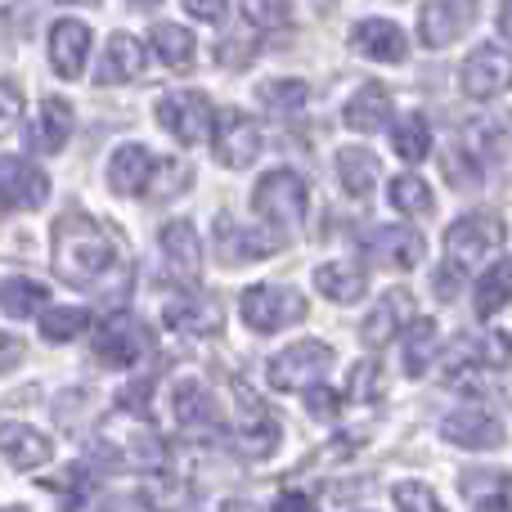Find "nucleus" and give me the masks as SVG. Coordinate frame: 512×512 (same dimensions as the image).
<instances>
[{
  "label": "nucleus",
  "instance_id": "obj_45",
  "mask_svg": "<svg viewBox=\"0 0 512 512\" xmlns=\"http://www.w3.org/2000/svg\"><path fill=\"white\" fill-rule=\"evenodd\" d=\"M306 396H310V409H315V418H328V414H333V405H337L333 391H319V382H315V387H306Z\"/></svg>",
  "mask_w": 512,
  "mask_h": 512
},
{
  "label": "nucleus",
  "instance_id": "obj_5",
  "mask_svg": "<svg viewBox=\"0 0 512 512\" xmlns=\"http://www.w3.org/2000/svg\"><path fill=\"white\" fill-rule=\"evenodd\" d=\"M333 369V346L328 342H292L288 351H279L270 360V387L274 391H306L315 382H324V373Z\"/></svg>",
  "mask_w": 512,
  "mask_h": 512
},
{
  "label": "nucleus",
  "instance_id": "obj_29",
  "mask_svg": "<svg viewBox=\"0 0 512 512\" xmlns=\"http://www.w3.org/2000/svg\"><path fill=\"white\" fill-rule=\"evenodd\" d=\"M72 140V108L63 99H45L41 117H36V149L45 153H63Z\"/></svg>",
  "mask_w": 512,
  "mask_h": 512
},
{
  "label": "nucleus",
  "instance_id": "obj_9",
  "mask_svg": "<svg viewBox=\"0 0 512 512\" xmlns=\"http://www.w3.org/2000/svg\"><path fill=\"white\" fill-rule=\"evenodd\" d=\"M472 23H477V0H427L423 18H418V36H423V45L441 50V45L459 41Z\"/></svg>",
  "mask_w": 512,
  "mask_h": 512
},
{
  "label": "nucleus",
  "instance_id": "obj_44",
  "mask_svg": "<svg viewBox=\"0 0 512 512\" xmlns=\"http://www.w3.org/2000/svg\"><path fill=\"white\" fill-rule=\"evenodd\" d=\"M225 5H230V0H185V9L194 18H203V23H221L225 18Z\"/></svg>",
  "mask_w": 512,
  "mask_h": 512
},
{
  "label": "nucleus",
  "instance_id": "obj_23",
  "mask_svg": "<svg viewBox=\"0 0 512 512\" xmlns=\"http://www.w3.org/2000/svg\"><path fill=\"white\" fill-rule=\"evenodd\" d=\"M234 436H239V450H248V454H274L279 450V436H283V427L274 423L270 414H265L256 400H248L243 405V414H239V423H234Z\"/></svg>",
  "mask_w": 512,
  "mask_h": 512
},
{
  "label": "nucleus",
  "instance_id": "obj_24",
  "mask_svg": "<svg viewBox=\"0 0 512 512\" xmlns=\"http://www.w3.org/2000/svg\"><path fill=\"white\" fill-rule=\"evenodd\" d=\"M387 117H391V95L382 86H360L351 99L342 104V122L351 126V131H360V135H369V131H378V126H387Z\"/></svg>",
  "mask_w": 512,
  "mask_h": 512
},
{
  "label": "nucleus",
  "instance_id": "obj_40",
  "mask_svg": "<svg viewBox=\"0 0 512 512\" xmlns=\"http://www.w3.org/2000/svg\"><path fill=\"white\" fill-rule=\"evenodd\" d=\"M391 504H396V508H423V512H436V508H441V499H436L432 490L423 486V481H400L396 495H391Z\"/></svg>",
  "mask_w": 512,
  "mask_h": 512
},
{
  "label": "nucleus",
  "instance_id": "obj_37",
  "mask_svg": "<svg viewBox=\"0 0 512 512\" xmlns=\"http://www.w3.org/2000/svg\"><path fill=\"white\" fill-rule=\"evenodd\" d=\"M391 144H396L400 158L423 162V158H427V149H432V126H427L418 113H409L405 122H400L396 131H391Z\"/></svg>",
  "mask_w": 512,
  "mask_h": 512
},
{
  "label": "nucleus",
  "instance_id": "obj_31",
  "mask_svg": "<svg viewBox=\"0 0 512 512\" xmlns=\"http://www.w3.org/2000/svg\"><path fill=\"white\" fill-rule=\"evenodd\" d=\"M144 72V50L135 36L117 32L108 36V50H104V81H135Z\"/></svg>",
  "mask_w": 512,
  "mask_h": 512
},
{
  "label": "nucleus",
  "instance_id": "obj_38",
  "mask_svg": "<svg viewBox=\"0 0 512 512\" xmlns=\"http://www.w3.org/2000/svg\"><path fill=\"white\" fill-rule=\"evenodd\" d=\"M256 99H261L265 108H274V113H292V108H306L310 86H306V81H292V77L265 81V86L256 90Z\"/></svg>",
  "mask_w": 512,
  "mask_h": 512
},
{
  "label": "nucleus",
  "instance_id": "obj_28",
  "mask_svg": "<svg viewBox=\"0 0 512 512\" xmlns=\"http://www.w3.org/2000/svg\"><path fill=\"white\" fill-rule=\"evenodd\" d=\"M409 292H387V297L378 301V310H373L369 319H364V328H360V337L369 346H382V342H391L396 337V324L400 319H409Z\"/></svg>",
  "mask_w": 512,
  "mask_h": 512
},
{
  "label": "nucleus",
  "instance_id": "obj_30",
  "mask_svg": "<svg viewBox=\"0 0 512 512\" xmlns=\"http://www.w3.org/2000/svg\"><path fill=\"white\" fill-rule=\"evenodd\" d=\"M337 180L351 198H364L378 185V158L369 149H342L337 153Z\"/></svg>",
  "mask_w": 512,
  "mask_h": 512
},
{
  "label": "nucleus",
  "instance_id": "obj_35",
  "mask_svg": "<svg viewBox=\"0 0 512 512\" xmlns=\"http://www.w3.org/2000/svg\"><path fill=\"white\" fill-rule=\"evenodd\" d=\"M391 207L405 216H432V189H427L423 176H414V171H405V176L391 180Z\"/></svg>",
  "mask_w": 512,
  "mask_h": 512
},
{
  "label": "nucleus",
  "instance_id": "obj_22",
  "mask_svg": "<svg viewBox=\"0 0 512 512\" xmlns=\"http://www.w3.org/2000/svg\"><path fill=\"white\" fill-rule=\"evenodd\" d=\"M459 153L477 171L495 167V162H504V153H508V131L499 122H468L459 131Z\"/></svg>",
  "mask_w": 512,
  "mask_h": 512
},
{
  "label": "nucleus",
  "instance_id": "obj_8",
  "mask_svg": "<svg viewBox=\"0 0 512 512\" xmlns=\"http://www.w3.org/2000/svg\"><path fill=\"white\" fill-rule=\"evenodd\" d=\"M459 81L472 99L504 95V90L512 86V50H499V45H481V50H472L468 63H463V72H459Z\"/></svg>",
  "mask_w": 512,
  "mask_h": 512
},
{
  "label": "nucleus",
  "instance_id": "obj_43",
  "mask_svg": "<svg viewBox=\"0 0 512 512\" xmlns=\"http://www.w3.org/2000/svg\"><path fill=\"white\" fill-rule=\"evenodd\" d=\"M463 274H468V270H463L459 261H450V256H445V265L436 270V279H432L436 292H441L445 301H454V297H459V288H463Z\"/></svg>",
  "mask_w": 512,
  "mask_h": 512
},
{
  "label": "nucleus",
  "instance_id": "obj_41",
  "mask_svg": "<svg viewBox=\"0 0 512 512\" xmlns=\"http://www.w3.org/2000/svg\"><path fill=\"white\" fill-rule=\"evenodd\" d=\"M378 364H369V360H360L355 364V373H351V396L355 400H373V396H382V378H378Z\"/></svg>",
  "mask_w": 512,
  "mask_h": 512
},
{
  "label": "nucleus",
  "instance_id": "obj_1",
  "mask_svg": "<svg viewBox=\"0 0 512 512\" xmlns=\"http://www.w3.org/2000/svg\"><path fill=\"white\" fill-rule=\"evenodd\" d=\"M50 248H54V270H59V279L72 283V288H90V283L113 265V239L81 212H68L54 225Z\"/></svg>",
  "mask_w": 512,
  "mask_h": 512
},
{
  "label": "nucleus",
  "instance_id": "obj_32",
  "mask_svg": "<svg viewBox=\"0 0 512 512\" xmlns=\"http://www.w3.org/2000/svg\"><path fill=\"white\" fill-rule=\"evenodd\" d=\"M436 351H441V337H436V324L432 319H414L405 333V369L409 378H423L427 369H432Z\"/></svg>",
  "mask_w": 512,
  "mask_h": 512
},
{
  "label": "nucleus",
  "instance_id": "obj_34",
  "mask_svg": "<svg viewBox=\"0 0 512 512\" xmlns=\"http://www.w3.org/2000/svg\"><path fill=\"white\" fill-rule=\"evenodd\" d=\"M50 301V292L32 279H0V310L9 319H32L36 310Z\"/></svg>",
  "mask_w": 512,
  "mask_h": 512
},
{
  "label": "nucleus",
  "instance_id": "obj_36",
  "mask_svg": "<svg viewBox=\"0 0 512 512\" xmlns=\"http://www.w3.org/2000/svg\"><path fill=\"white\" fill-rule=\"evenodd\" d=\"M86 324H90V310H81V306H54L41 315L45 342H72V337L86 333Z\"/></svg>",
  "mask_w": 512,
  "mask_h": 512
},
{
  "label": "nucleus",
  "instance_id": "obj_3",
  "mask_svg": "<svg viewBox=\"0 0 512 512\" xmlns=\"http://www.w3.org/2000/svg\"><path fill=\"white\" fill-rule=\"evenodd\" d=\"M504 239H508V230L495 212H468L445 230V256L459 261L463 270H472V265H481L490 252L504 248Z\"/></svg>",
  "mask_w": 512,
  "mask_h": 512
},
{
  "label": "nucleus",
  "instance_id": "obj_13",
  "mask_svg": "<svg viewBox=\"0 0 512 512\" xmlns=\"http://www.w3.org/2000/svg\"><path fill=\"white\" fill-rule=\"evenodd\" d=\"M45 194H50V176H45L41 167L18 162V158H9L5 167H0V203H5V207L36 212V207L45 203Z\"/></svg>",
  "mask_w": 512,
  "mask_h": 512
},
{
  "label": "nucleus",
  "instance_id": "obj_4",
  "mask_svg": "<svg viewBox=\"0 0 512 512\" xmlns=\"http://www.w3.org/2000/svg\"><path fill=\"white\" fill-rule=\"evenodd\" d=\"M239 315L256 333H279V328L297 324L306 315V301H301V292L283 288V283H252L239 297Z\"/></svg>",
  "mask_w": 512,
  "mask_h": 512
},
{
  "label": "nucleus",
  "instance_id": "obj_39",
  "mask_svg": "<svg viewBox=\"0 0 512 512\" xmlns=\"http://www.w3.org/2000/svg\"><path fill=\"white\" fill-rule=\"evenodd\" d=\"M243 9V23L256 27V32H270V27H283L292 14L288 0H239Z\"/></svg>",
  "mask_w": 512,
  "mask_h": 512
},
{
  "label": "nucleus",
  "instance_id": "obj_21",
  "mask_svg": "<svg viewBox=\"0 0 512 512\" xmlns=\"http://www.w3.org/2000/svg\"><path fill=\"white\" fill-rule=\"evenodd\" d=\"M274 248H279L274 239H265V234H256V230H243V225H234L230 216L216 221V256H221L225 265L261 261V256H270Z\"/></svg>",
  "mask_w": 512,
  "mask_h": 512
},
{
  "label": "nucleus",
  "instance_id": "obj_10",
  "mask_svg": "<svg viewBox=\"0 0 512 512\" xmlns=\"http://www.w3.org/2000/svg\"><path fill=\"white\" fill-rule=\"evenodd\" d=\"M158 248H162V261H167L171 279H180V283H198V279H203V243H198V230L189 221L162 225Z\"/></svg>",
  "mask_w": 512,
  "mask_h": 512
},
{
  "label": "nucleus",
  "instance_id": "obj_16",
  "mask_svg": "<svg viewBox=\"0 0 512 512\" xmlns=\"http://www.w3.org/2000/svg\"><path fill=\"white\" fill-rule=\"evenodd\" d=\"M162 324L171 333H185V337H207L225 324V310L216 297H176L167 310H162Z\"/></svg>",
  "mask_w": 512,
  "mask_h": 512
},
{
  "label": "nucleus",
  "instance_id": "obj_19",
  "mask_svg": "<svg viewBox=\"0 0 512 512\" xmlns=\"http://www.w3.org/2000/svg\"><path fill=\"white\" fill-rule=\"evenodd\" d=\"M176 423L185 427V432H216V427L225 423L221 418V405L212 400V391L203 387L198 378H185V382H176Z\"/></svg>",
  "mask_w": 512,
  "mask_h": 512
},
{
  "label": "nucleus",
  "instance_id": "obj_49",
  "mask_svg": "<svg viewBox=\"0 0 512 512\" xmlns=\"http://www.w3.org/2000/svg\"><path fill=\"white\" fill-rule=\"evenodd\" d=\"M63 5H95V0H63Z\"/></svg>",
  "mask_w": 512,
  "mask_h": 512
},
{
  "label": "nucleus",
  "instance_id": "obj_12",
  "mask_svg": "<svg viewBox=\"0 0 512 512\" xmlns=\"http://www.w3.org/2000/svg\"><path fill=\"white\" fill-rule=\"evenodd\" d=\"M90 346H95L99 364H108V369H126V364H135L144 355V328L135 324V319H126V315H113L95 333V342Z\"/></svg>",
  "mask_w": 512,
  "mask_h": 512
},
{
  "label": "nucleus",
  "instance_id": "obj_48",
  "mask_svg": "<svg viewBox=\"0 0 512 512\" xmlns=\"http://www.w3.org/2000/svg\"><path fill=\"white\" fill-rule=\"evenodd\" d=\"M131 5H144V9H149V5H162V0H131Z\"/></svg>",
  "mask_w": 512,
  "mask_h": 512
},
{
  "label": "nucleus",
  "instance_id": "obj_18",
  "mask_svg": "<svg viewBox=\"0 0 512 512\" xmlns=\"http://www.w3.org/2000/svg\"><path fill=\"white\" fill-rule=\"evenodd\" d=\"M351 50L364 54V59H378V63H400L405 59V32L387 18H364V23L351 27Z\"/></svg>",
  "mask_w": 512,
  "mask_h": 512
},
{
  "label": "nucleus",
  "instance_id": "obj_27",
  "mask_svg": "<svg viewBox=\"0 0 512 512\" xmlns=\"http://www.w3.org/2000/svg\"><path fill=\"white\" fill-rule=\"evenodd\" d=\"M463 499L477 508H512V472H463Z\"/></svg>",
  "mask_w": 512,
  "mask_h": 512
},
{
  "label": "nucleus",
  "instance_id": "obj_15",
  "mask_svg": "<svg viewBox=\"0 0 512 512\" xmlns=\"http://www.w3.org/2000/svg\"><path fill=\"white\" fill-rule=\"evenodd\" d=\"M0 454H5L9 468L32 472V468H45V463L54 459V445H50V436L36 432V427L5 423V427H0Z\"/></svg>",
  "mask_w": 512,
  "mask_h": 512
},
{
  "label": "nucleus",
  "instance_id": "obj_17",
  "mask_svg": "<svg viewBox=\"0 0 512 512\" xmlns=\"http://www.w3.org/2000/svg\"><path fill=\"white\" fill-rule=\"evenodd\" d=\"M369 252L378 265H387V270H414L418 261H423L427 243L418 230H405V225H378V234L369 239Z\"/></svg>",
  "mask_w": 512,
  "mask_h": 512
},
{
  "label": "nucleus",
  "instance_id": "obj_46",
  "mask_svg": "<svg viewBox=\"0 0 512 512\" xmlns=\"http://www.w3.org/2000/svg\"><path fill=\"white\" fill-rule=\"evenodd\" d=\"M23 360V342L9 333H0V369H14V364Z\"/></svg>",
  "mask_w": 512,
  "mask_h": 512
},
{
  "label": "nucleus",
  "instance_id": "obj_33",
  "mask_svg": "<svg viewBox=\"0 0 512 512\" xmlns=\"http://www.w3.org/2000/svg\"><path fill=\"white\" fill-rule=\"evenodd\" d=\"M508 301H512V256L486 265V274H481V283H477V310L481 315H499Z\"/></svg>",
  "mask_w": 512,
  "mask_h": 512
},
{
  "label": "nucleus",
  "instance_id": "obj_42",
  "mask_svg": "<svg viewBox=\"0 0 512 512\" xmlns=\"http://www.w3.org/2000/svg\"><path fill=\"white\" fill-rule=\"evenodd\" d=\"M18 117H23V95H18V86L0 81V140L18 126Z\"/></svg>",
  "mask_w": 512,
  "mask_h": 512
},
{
  "label": "nucleus",
  "instance_id": "obj_20",
  "mask_svg": "<svg viewBox=\"0 0 512 512\" xmlns=\"http://www.w3.org/2000/svg\"><path fill=\"white\" fill-rule=\"evenodd\" d=\"M90 59V27L77 23V18H63V23H54L50 32V63L59 77H81V68H86Z\"/></svg>",
  "mask_w": 512,
  "mask_h": 512
},
{
  "label": "nucleus",
  "instance_id": "obj_2",
  "mask_svg": "<svg viewBox=\"0 0 512 512\" xmlns=\"http://www.w3.org/2000/svg\"><path fill=\"white\" fill-rule=\"evenodd\" d=\"M252 212L261 216L265 225H274V230L283 234H297L301 225H306V212H310V189L306 180L297 176V171H270V176L256 185L252 194Z\"/></svg>",
  "mask_w": 512,
  "mask_h": 512
},
{
  "label": "nucleus",
  "instance_id": "obj_7",
  "mask_svg": "<svg viewBox=\"0 0 512 512\" xmlns=\"http://www.w3.org/2000/svg\"><path fill=\"white\" fill-rule=\"evenodd\" d=\"M158 122L176 135L180 144H198L212 131V104L198 90H171L158 99Z\"/></svg>",
  "mask_w": 512,
  "mask_h": 512
},
{
  "label": "nucleus",
  "instance_id": "obj_26",
  "mask_svg": "<svg viewBox=\"0 0 512 512\" xmlns=\"http://www.w3.org/2000/svg\"><path fill=\"white\" fill-rule=\"evenodd\" d=\"M149 41H153V54H158L167 68H176V72H185L189 63H194V54H198L189 27H180V23H153Z\"/></svg>",
  "mask_w": 512,
  "mask_h": 512
},
{
  "label": "nucleus",
  "instance_id": "obj_25",
  "mask_svg": "<svg viewBox=\"0 0 512 512\" xmlns=\"http://www.w3.org/2000/svg\"><path fill=\"white\" fill-rule=\"evenodd\" d=\"M315 288L324 292L328 301H360L364 297V288H369V279H364V270L360 265H342V261H328V265H319L315 270Z\"/></svg>",
  "mask_w": 512,
  "mask_h": 512
},
{
  "label": "nucleus",
  "instance_id": "obj_47",
  "mask_svg": "<svg viewBox=\"0 0 512 512\" xmlns=\"http://www.w3.org/2000/svg\"><path fill=\"white\" fill-rule=\"evenodd\" d=\"M499 32H504L508 41H512V0H504V5H499Z\"/></svg>",
  "mask_w": 512,
  "mask_h": 512
},
{
  "label": "nucleus",
  "instance_id": "obj_11",
  "mask_svg": "<svg viewBox=\"0 0 512 512\" xmlns=\"http://www.w3.org/2000/svg\"><path fill=\"white\" fill-rule=\"evenodd\" d=\"M441 436L459 450H499L504 445V423H499L490 409H459L441 423Z\"/></svg>",
  "mask_w": 512,
  "mask_h": 512
},
{
  "label": "nucleus",
  "instance_id": "obj_6",
  "mask_svg": "<svg viewBox=\"0 0 512 512\" xmlns=\"http://www.w3.org/2000/svg\"><path fill=\"white\" fill-rule=\"evenodd\" d=\"M212 149H216V162H221V167L239 171L261 153V131H256V122L248 113L230 108V113L212 117Z\"/></svg>",
  "mask_w": 512,
  "mask_h": 512
},
{
  "label": "nucleus",
  "instance_id": "obj_14",
  "mask_svg": "<svg viewBox=\"0 0 512 512\" xmlns=\"http://www.w3.org/2000/svg\"><path fill=\"white\" fill-rule=\"evenodd\" d=\"M153 167H158V158H153L144 144H122V149L108 158V185H113V194L140 198V194H149Z\"/></svg>",
  "mask_w": 512,
  "mask_h": 512
}]
</instances>
